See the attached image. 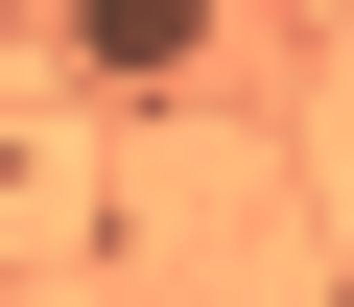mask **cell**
Wrapping results in <instances>:
<instances>
[{"label":"cell","mask_w":354,"mask_h":307,"mask_svg":"<svg viewBox=\"0 0 354 307\" xmlns=\"http://www.w3.org/2000/svg\"><path fill=\"white\" fill-rule=\"evenodd\" d=\"M71 48L142 95V71H213V0H71Z\"/></svg>","instance_id":"1"}]
</instances>
